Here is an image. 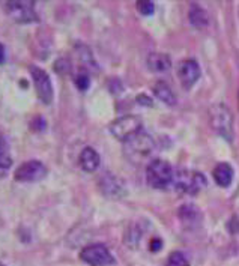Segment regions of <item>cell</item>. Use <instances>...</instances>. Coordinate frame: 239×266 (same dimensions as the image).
Here are the masks:
<instances>
[{"label": "cell", "instance_id": "1", "mask_svg": "<svg viewBox=\"0 0 239 266\" xmlns=\"http://www.w3.org/2000/svg\"><path fill=\"white\" fill-rule=\"evenodd\" d=\"M175 173L172 165L164 159H153L146 167V181L152 188L164 190L173 184Z\"/></svg>", "mask_w": 239, "mask_h": 266}, {"label": "cell", "instance_id": "2", "mask_svg": "<svg viewBox=\"0 0 239 266\" xmlns=\"http://www.w3.org/2000/svg\"><path fill=\"white\" fill-rule=\"evenodd\" d=\"M209 124L211 127L226 140H233V116L229 107L223 103L209 107Z\"/></svg>", "mask_w": 239, "mask_h": 266}, {"label": "cell", "instance_id": "3", "mask_svg": "<svg viewBox=\"0 0 239 266\" xmlns=\"http://www.w3.org/2000/svg\"><path fill=\"white\" fill-rule=\"evenodd\" d=\"M123 147H125V155L132 161V162H140L141 159H144L146 156L150 155V152L155 147V141L152 140V137L143 131H140L138 134H135L134 137H131L129 140L123 141Z\"/></svg>", "mask_w": 239, "mask_h": 266}, {"label": "cell", "instance_id": "4", "mask_svg": "<svg viewBox=\"0 0 239 266\" xmlns=\"http://www.w3.org/2000/svg\"><path fill=\"white\" fill-rule=\"evenodd\" d=\"M3 8L6 15L15 23L27 24L39 20L35 9V2H29V0H9V2H5Z\"/></svg>", "mask_w": 239, "mask_h": 266}, {"label": "cell", "instance_id": "5", "mask_svg": "<svg viewBox=\"0 0 239 266\" xmlns=\"http://www.w3.org/2000/svg\"><path fill=\"white\" fill-rule=\"evenodd\" d=\"M173 184L178 191L185 194H197L200 190H203L208 185L206 177L200 171L194 170H179L175 173Z\"/></svg>", "mask_w": 239, "mask_h": 266}, {"label": "cell", "instance_id": "6", "mask_svg": "<svg viewBox=\"0 0 239 266\" xmlns=\"http://www.w3.org/2000/svg\"><path fill=\"white\" fill-rule=\"evenodd\" d=\"M140 131H141V121L138 116L126 115V116L118 118L116 121H113L110 124V133L118 140H122V141L129 140Z\"/></svg>", "mask_w": 239, "mask_h": 266}, {"label": "cell", "instance_id": "7", "mask_svg": "<svg viewBox=\"0 0 239 266\" xmlns=\"http://www.w3.org/2000/svg\"><path fill=\"white\" fill-rule=\"evenodd\" d=\"M47 174V167L39 159H30L23 162L14 173V179L21 184H33L44 179Z\"/></svg>", "mask_w": 239, "mask_h": 266}, {"label": "cell", "instance_id": "8", "mask_svg": "<svg viewBox=\"0 0 239 266\" xmlns=\"http://www.w3.org/2000/svg\"><path fill=\"white\" fill-rule=\"evenodd\" d=\"M29 72L32 75L33 86H35V91H36V95H38L39 101L42 104H47V106L51 104L54 92H53V84H51V80H50L48 74L44 69H41V68H38L35 65H32L29 68Z\"/></svg>", "mask_w": 239, "mask_h": 266}, {"label": "cell", "instance_id": "9", "mask_svg": "<svg viewBox=\"0 0 239 266\" xmlns=\"http://www.w3.org/2000/svg\"><path fill=\"white\" fill-rule=\"evenodd\" d=\"M80 259L89 266H109L115 262L110 250L104 244H92L80 251Z\"/></svg>", "mask_w": 239, "mask_h": 266}, {"label": "cell", "instance_id": "10", "mask_svg": "<svg viewBox=\"0 0 239 266\" xmlns=\"http://www.w3.org/2000/svg\"><path fill=\"white\" fill-rule=\"evenodd\" d=\"M200 66L196 60L193 59H185L179 63V68H178V77L181 80V84L185 87V89H191L200 78Z\"/></svg>", "mask_w": 239, "mask_h": 266}, {"label": "cell", "instance_id": "11", "mask_svg": "<svg viewBox=\"0 0 239 266\" xmlns=\"http://www.w3.org/2000/svg\"><path fill=\"white\" fill-rule=\"evenodd\" d=\"M100 188L101 191L107 196V197H112V199H119L122 196H125V185L123 182L116 177L115 174L112 173H107L101 177L100 181Z\"/></svg>", "mask_w": 239, "mask_h": 266}, {"label": "cell", "instance_id": "12", "mask_svg": "<svg viewBox=\"0 0 239 266\" xmlns=\"http://www.w3.org/2000/svg\"><path fill=\"white\" fill-rule=\"evenodd\" d=\"M78 162H80V167H82L85 171L94 173L100 167V164H101V156H100V153L94 147L86 146L82 152H80Z\"/></svg>", "mask_w": 239, "mask_h": 266}, {"label": "cell", "instance_id": "13", "mask_svg": "<svg viewBox=\"0 0 239 266\" xmlns=\"http://www.w3.org/2000/svg\"><path fill=\"white\" fill-rule=\"evenodd\" d=\"M212 174H214L215 182H217L220 187H223V188L229 187V185L232 184V181H233V168H232V165L227 164V162H220V164L214 168Z\"/></svg>", "mask_w": 239, "mask_h": 266}, {"label": "cell", "instance_id": "14", "mask_svg": "<svg viewBox=\"0 0 239 266\" xmlns=\"http://www.w3.org/2000/svg\"><path fill=\"white\" fill-rule=\"evenodd\" d=\"M170 57L164 53H150L147 57V66L153 72H164L170 68Z\"/></svg>", "mask_w": 239, "mask_h": 266}, {"label": "cell", "instance_id": "15", "mask_svg": "<svg viewBox=\"0 0 239 266\" xmlns=\"http://www.w3.org/2000/svg\"><path fill=\"white\" fill-rule=\"evenodd\" d=\"M153 92L158 97V100H161L163 103L169 104V106H175L176 104V97L173 94V91L170 89V86L164 81H158L153 86Z\"/></svg>", "mask_w": 239, "mask_h": 266}, {"label": "cell", "instance_id": "16", "mask_svg": "<svg viewBox=\"0 0 239 266\" xmlns=\"http://www.w3.org/2000/svg\"><path fill=\"white\" fill-rule=\"evenodd\" d=\"M12 165V158L9 153V144L3 134H0V176H3Z\"/></svg>", "mask_w": 239, "mask_h": 266}, {"label": "cell", "instance_id": "17", "mask_svg": "<svg viewBox=\"0 0 239 266\" xmlns=\"http://www.w3.org/2000/svg\"><path fill=\"white\" fill-rule=\"evenodd\" d=\"M188 15H190L191 24H193L194 27H197V29H203V27L208 26V23H209L208 12H206L202 6H199V5H196V3L191 5Z\"/></svg>", "mask_w": 239, "mask_h": 266}, {"label": "cell", "instance_id": "18", "mask_svg": "<svg viewBox=\"0 0 239 266\" xmlns=\"http://www.w3.org/2000/svg\"><path fill=\"white\" fill-rule=\"evenodd\" d=\"M179 218L184 223H194V221H200L202 214H200V211L196 206H193V205H184V206L179 208Z\"/></svg>", "mask_w": 239, "mask_h": 266}, {"label": "cell", "instance_id": "19", "mask_svg": "<svg viewBox=\"0 0 239 266\" xmlns=\"http://www.w3.org/2000/svg\"><path fill=\"white\" fill-rule=\"evenodd\" d=\"M77 50H78V57H80V60H82V63L86 66V69L88 68H94V69L97 68L94 56H92L91 50L86 45H77Z\"/></svg>", "mask_w": 239, "mask_h": 266}, {"label": "cell", "instance_id": "20", "mask_svg": "<svg viewBox=\"0 0 239 266\" xmlns=\"http://www.w3.org/2000/svg\"><path fill=\"white\" fill-rule=\"evenodd\" d=\"M167 266H190V262L187 260V257L181 251H173L169 256Z\"/></svg>", "mask_w": 239, "mask_h": 266}, {"label": "cell", "instance_id": "21", "mask_svg": "<svg viewBox=\"0 0 239 266\" xmlns=\"http://www.w3.org/2000/svg\"><path fill=\"white\" fill-rule=\"evenodd\" d=\"M74 81H75V84H77V87L80 89V91H88L89 86H91V77H89L88 71H85V69L77 74Z\"/></svg>", "mask_w": 239, "mask_h": 266}, {"label": "cell", "instance_id": "22", "mask_svg": "<svg viewBox=\"0 0 239 266\" xmlns=\"http://www.w3.org/2000/svg\"><path fill=\"white\" fill-rule=\"evenodd\" d=\"M54 71H56L57 74H62V75L68 74V72L71 71V63H69V60L65 59V57L57 59V60L54 62Z\"/></svg>", "mask_w": 239, "mask_h": 266}, {"label": "cell", "instance_id": "23", "mask_svg": "<svg viewBox=\"0 0 239 266\" xmlns=\"http://www.w3.org/2000/svg\"><path fill=\"white\" fill-rule=\"evenodd\" d=\"M137 9L140 11V14L141 15H152L153 14V11H155V5H153V2H137Z\"/></svg>", "mask_w": 239, "mask_h": 266}, {"label": "cell", "instance_id": "24", "mask_svg": "<svg viewBox=\"0 0 239 266\" xmlns=\"http://www.w3.org/2000/svg\"><path fill=\"white\" fill-rule=\"evenodd\" d=\"M235 214H233V223L236 226V232L239 233V191L235 197Z\"/></svg>", "mask_w": 239, "mask_h": 266}, {"label": "cell", "instance_id": "25", "mask_svg": "<svg viewBox=\"0 0 239 266\" xmlns=\"http://www.w3.org/2000/svg\"><path fill=\"white\" fill-rule=\"evenodd\" d=\"M137 101H138V104H141V106H152V100H150L149 97H146V95H138V97H137Z\"/></svg>", "mask_w": 239, "mask_h": 266}, {"label": "cell", "instance_id": "26", "mask_svg": "<svg viewBox=\"0 0 239 266\" xmlns=\"http://www.w3.org/2000/svg\"><path fill=\"white\" fill-rule=\"evenodd\" d=\"M6 60V50H5V45L0 42V65L5 63Z\"/></svg>", "mask_w": 239, "mask_h": 266}, {"label": "cell", "instance_id": "27", "mask_svg": "<svg viewBox=\"0 0 239 266\" xmlns=\"http://www.w3.org/2000/svg\"><path fill=\"white\" fill-rule=\"evenodd\" d=\"M0 266H5V265H2V263H0Z\"/></svg>", "mask_w": 239, "mask_h": 266}]
</instances>
